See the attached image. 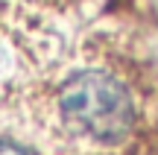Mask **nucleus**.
Wrapping results in <instances>:
<instances>
[{
	"instance_id": "nucleus-1",
	"label": "nucleus",
	"mask_w": 158,
	"mask_h": 155,
	"mask_svg": "<svg viewBox=\"0 0 158 155\" xmlns=\"http://www.w3.org/2000/svg\"><path fill=\"white\" fill-rule=\"evenodd\" d=\"M59 126L76 141L117 144L135 126V103L123 82L108 70H79L53 97Z\"/></svg>"
},
{
	"instance_id": "nucleus-2",
	"label": "nucleus",
	"mask_w": 158,
	"mask_h": 155,
	"mask_svg": "<svg viewBox=\"0 0 158 155\" xmlns=\"http://www.w3.org/2000/svg\"><path fill=\"white\" fill-rule=\"evenodd\" d=\"M0 155H29V152L21 149L18 144H12V141H0Z\"/></svg>"
}]
</instances>
